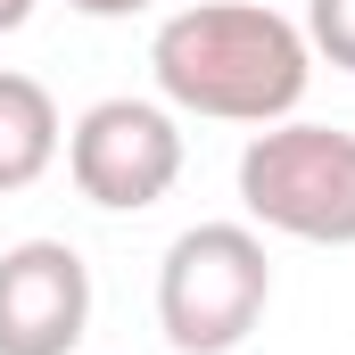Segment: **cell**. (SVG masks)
Wrapping results in <instances>:
<instances>
[{
    "label": "cell",
    "instance_id": "obj_1",
    "mask_svg": "<svg viewBox=\"0 0 355 355\" xmlns=\"http://www.w3.org/2000/svg\"><path fill=\"white\" fill-rule=\"evenodd\" d=\"M149 75H157V99L182 116L281 124L314 83V50H306V25H289L265 0H190L157 25Z\"/></svg>",
    "mask_w": 355,
    "mask_h": 355
},
{
    "label": "cell",
    "instance_id": "obj_2",
    "mask_svg": "<svg viewBox=\"0 0 355 355\" xmlns=\"http://www.w3.org/2000/svg\"><path fill=\"white\" fill-rule=\"evenodd\" d=\"M272 306V257L257 223H190L157 265V331L174 355H232Z\"/></svg>",
    "mask_w": 355,
    "mask_h": 355
},
{
    "label": "cell",
    "instance_id": "obj_3",
    "mask_svg": "<svg viewBox=\"0 0 355 355\" xmlns=\"http://www.w3.org/2000/svg\"><path fill=\"white\" fill-rule=\"evenodd\" d=\"M240 207L281 240L355 248V132L306 116L257 124V141L240 149Z\"/></svg>",
    "mask_w": 355,
    "mask_h": 355
},
{
    "label": "cell",
    "instance_id": "obj_4",
    "mask_svg": "<svg viewBox=\"0 0 355 355\" xmlns=\"http://www.w3.org/2000/svg\"><path fill=\"white\" fill-rule=\"evenodd\" d=\"M67 174H75V190H83L91 207H107V215L157 207L182 182V124H174V107H166V99H132V91L91 99L83 116H75V132H67Z\"/></svg>",
    "mask_w": 355,
    "mask_h": 355
},
{
    "label": "cell",
    "instance_id": "obj_5",
    "mask_svg": "<svg viewBox=\"0 0 355 355\" xmlns=\"http://www.w3.org/2000/svg\"><path fill=\"white\" fill-rule=\"evenodd\" d=\"M91 331V265L67 240L0 248V355H75Z\"/></svg>",
    "mask_w": 355,
    "mask_h": 355
},
{
    "label": "cell",
    "instance_id": "obj_6",
    "mask_svg": "<svg viewBox=\"0 0 355 355\" xmlns=\"http://www.w3.org/2000/svg\"><path fill=\"white\" fill-rule=\"evenodd\" d=\"M58 149H67L58 99L33 83V75H8L0 67V190H33V182L58 166Z\"/></svg>",
    "mask_w": 355,
    "mask_h": 355
},
{
    "label": "cell",
    "instance_id": "obj_7",
    "mask_svg": "<svg viewBox=\"0 0 355 355\" xmlns=\"http://www.w3.org/2000/svg\"><path fill=\"white\" fill-rule=\"evenodd\" d=\"M306 50L355 75V0H306Z\"/></svg>",
    "mask_w": 355,
    "mask_h": 355
},
{
    "label": "cell",
    "instance_id": "obj_8",
    "mask_svg": "<svg viewBox=\"0 0 355 355\" xmlns=\"http://www.w3.org/2000/svg\"><path fill=\"white\" fill-rule=\"evenodd\" d=\"M75 17H141V8H157V0H67Z\"/></svg>",
    "mask_w": 355,
    "mask_h": 355
},
{
    "label": "cell",
    "instance_id": "obj_9",
    "mask_svg": "<svg viewBox=\"0 0 355 355\" xmlns=\"http://www.w3.org/2000/svg\"><path fill=\"white\" fill-rule=\"evenodd\" d=\"M25 17H33V0H0V33H17Z\"/></svg>",
    "mask_w": 355,
    "mask_h": 355
}]
</instances>
